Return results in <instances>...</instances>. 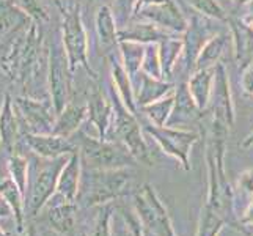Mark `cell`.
I'll return each instance as SVG.
<instances>
[{
    "instance_id": "21",
    "label": "cell",
    "mask_w": 253,
    "mask_h": 236,
    "mask_svg": "<svg viewBox=\"0 0 253 236\" xmlns=\"http://www.w3.org/2000/svg\"><path fill=\"white\" fill-rule=\"evenodd\" d=\"M174 37V33L148 21H130L125 29H120V41H134L140 45H159L164 40Z\"/></svg>"
},
{
    "instance_id": "11",
    "label": "cell",
    "mask_w": 253,
    "mask_h": 236,
    "mask_svg": "<svg viewBox=\"0 0 253 236\" xmlns=\"http://www.w3.org/2000/svg\"><path fill=\"white\" fill-rule=\"evenodd\" d=\"M85 101L88 107V121L98 131V137L102 141H113V104L110 94L104 93L99 79H91Z\"/></svg>"
},
{
    "instance_id": "36",
    "label": "cell",
    "mask_w": 253,
    "mask_h": 236,
    "mask_svg": "<svg viewBox=\"0 0 253 236\" xmlns=\"http://www.w3.org/2000/svg\"><path fill=\"white\" fill-rule=\"evenodd\" d=\"M112 214L113 203L101 205L99 211L93 221L90 236H112Z\"/></svg>"
},
{
    "instance_id": "48",
    "label": "cell",
    "mask_w": 253,
    "mask_h": 236,
    "mask_svg": "<svg viewBox=\"0 0 253 236\" xmlns=\"http://www.w3.org/2000/svg\"><path fill=\"white\" fill-rule=\"evenodd\" d=\"M231 2H233L234 5H236L238 8H244L247 3H250L252 0H231Z\"/></svg>"
},
{
    "instance_id": "34",
    "label": "cell",
    "mask_w": 253,
    "mask_h": 236,
    "mask_svg": "<svg viewBox=\"0 0 253 236\" xmlns=\"http://www.w3.org/2000/svg\"><path fill=\"white\" fill-rule=\"evenodd\" d=\"M173 106H174V93L165 96V98L154 101L148 106H143L138 109V112H142L146 121L156 125V126H167L170 115L173 112Z\"/></svg>"
},
{
    "instance_id": "17",
    "label": "cell",
    "mask_w": 253,
    "mask_h": 236,
    "mask_svg": "<svg viewBox=\"0 0 253 236\" xmlns=\"http://www.w3.org/2000/svg\"><path fill=\"white\" fill-rule=\"evenodd\" d=\"M21 139L22 128L19 117H17L14 99L10 93H5L2 109H0V145L6 151V154H11L16 153Z\"/></svg>"
},
{
    "instance_id": "20",
    "label": "cell",
    "mask_w": 253,
    "mask_h": 236,
    "mask_svg": "<svg viewBox=\"0 0 253 236\" xmlns=\"http://www.w3.org/2000/svg\"><path fill=\"white\" fill-rule=\"evenodd\" d=\"M106 57H107V62H109V68H110L112 84H113V87H115L117 93L120 94L121 101L125 102V106L132 113L138 115L134 81L127 74L126 68L123 66V62H121V58L118 55H115V52H112V54H109Z\"/></svg>"
},
{
    "instance_id": "35",
    "label": "cell",
    "mask_w": 253,
    "mask_h": 236,
    "mask_svg": "<svg viewBox=\"0 0 253 236\" xmlns=\"http://www.w3.org/2000/svg\"><path fill=\"white\" fill-rule=\"evenodd\" d=\"M189 6L194 11L203 14L206 17L217 22H228V13L225 11V8L220 5L219 0H186Z\"/></svg>"
},
{
    "instance_id": "28",
    "label": "cell",
    "mask_w": 253,
    "mask_h": 236,
    "mask_svg": "<svg viewBox=\"0 0 253 236\" xmlns=\"http://www.w3.org/2000/svg\"><path fill=\"white\" fill-rule=\"evenodd\" d=\"M47 221L57 233L69 236L73 235L77 221V205L76 203H54L47 209Z\"/></svg>"
},
{
    "instance_id": "15",
    "label": "cell",
    "mask_w": 253,
    "mask_h": 236,
    "mask_svg": "<svg viewBox=\"0 0 253 236\" xmlns=\"http://www.w3.org/2000/svg\"><path fill=\"white\" fill-rule=\"evenodd\" d=\"M22 142L27 145L33 156L42 157V159H55V157L69 156L77 151V145L71 139H65L55 134L24 133Z\"/></svg>"
},
{
    "instance_id": "42",
    "label": "cell",
    "mask_w": 253,
    "mask_h": 236,
    "mask_svg": "<svg viewBox=\"0 0 253 236\" xmlns=\"http://www.w3.org/2000/svg\"><path fill=\"white\" fill-rule=\"evenodd\" d=\"M239 225H242V227H253V197L250 198V203L246 208V211H244V214L241 216Z\"/></svg>"
},
{
    "instance_id": "29",
    "label": "cell",
    "mask_w": 253,
    "mask_h": 236,
    "mask_svg": "<svg viewBox=\"0 0 253 236\" xmlns=\"http://www.w3.org/2000/svg\"><path fill=\"white\" fill-rule=\"evenodd\" d=\"M231 37L228 33H214L211 38L206 41L202 52L197 58L195 69H205V68H215L220 63V58L223 52L230 45Z\"/></svg>"
},
{
    "instance_id": "31",
    "label": "cell",
    "mask_w": 253,
    "mask_h": 236,
    "mask_svg": "<svg viewBox=\"0 0 253 236\" xmlns=\"http://www.w3.org/2000/svg\"><path fill=\"white\" fill-rule=\"evenodd\" d=\"M145 46L146 45H140V43H134V41H120L118 45L120 58L132 81H135L138 73L142 71Z\"/></svg>"
},
{
    "instance_id": "9",
    "label": "cell",
    "mask_w": 253,
    "mask_h": 236,
    "mask_svg": "<svg viewBox=\"0 0 253 236\" xmlns=\"http://www.w3.org/2000/svg\"><path fill=\"white\" fill-rule=\"evenodd\" d=\"M143 131L154 139V142L159 145L162 153L176 159L184 170L192 169L190 154L200 139L198 133L173 126H156L150 121L143 125Z\"/></svg>"
},
{
    "instance_id": "4",
    "label": "cell",
    "mask_w": 253,
    "mask_h": 236,
    "mask_svg": "<svg viewBox=\"0 0 253 236\" xmlns=\"http://www.w3.org/2000/svg\"><path fill=\"white\" fill-rule=\"evenodd\" d=\"M58 8L63 16L60 33H62V43L68 55L71 71L76 74L77 68L82 66L93 81L99 79L98 73L91 68L88 60V37H86V30L84 25L81 3H73L69 6L58 5Z\"/></svg>"
},
{
    "instance_id": "32",
    "label": "cell",
    "mask_w": 253,
    "mask_h": 236,
    "mask_svg": "<svg viewBox=\"0 0 253 236\" xmlns=\"http://www.w3.org/2000/svg\"><path fill=\"white\" fill-rule=\"evenodd\" d=\"M225 225V217L211 203L205 202V205L202 206V211H200L195 236H219Z\"/></svg>"
},
{
    "instance_id": "13",
    "label": "cell",
    "mask_w": 253,
    "mask_h": 236,
    "mask_svg": "<svg viewBox=\"0 0 253 236\" xmlns=\"http://www.w3.org/2000/svg\"><path fill=\"white\" fill-rule=\"evenodd\" d=\"M135 19L153 22L174 35H182L189 25V17L182 13V10L174 0H169V2L161 5L145 6L140 11L135 13L132 21Z\"/></svg>"
},
{
    "instance_id": "25",
    "label": "cell",
    "mask_w": 253,
    "mask_h": 236,
    "mask_svg": "<svg viewBox=\"0 0 253 236\" xmlns=\"http://www.w3.org/2000/svg\"><path fill=\"white\" fill-rule=\"evenodd\" d=\"M214 77H215V68L195 69L194 73L189 74L187 79L189 92L202 112H206L209 104H211Z\"/></svg>"
},
{
    "instance_id": "45",
    "label": "cell",
    "mask_w": 253,
    "mask_h": 236,
    "mask_svg": "<svg viewBox=\"0 0 253 236\" xmlns=\"http://www.w3.org/2000/svg\"><path fill=\"white\" fill-rule=\"evenodd\" d=\"M244 8H246V10H247V13L242 16V19L246 21V22L250 25V27L253 29V0H252L250 3H247Z\"/></svg>"
},
{
    "instance_id": "41",
    "label": "cell",
    "mask_w": 253,
    "mask_h": 236,
    "mask_svg": "<svg viewBox=\"0 0 253 236\" xmlns=\"http://www.w3.org/2000/svg\"><path fill=\"white\" fill-rule=\"evenodd\" d=\"M241 87L247 96H253V62L241 69Z\"/></svg>"
},
{
    "instance_id": "47",
    "label": "cell",
    "mask_w": 253,
    "mask_h": 236,
    "mask_svg": "<svg viewBox=\"0 0 253 236\" xmlns=\"http://www.w3.org/2000/svg\"><path fill=\"white\" fill-rule=\"evenodd\" d=\"M25 236H41V233L38 232L37 225L29 224V227H27V232H25Z\"/></svg>"
},
{
    "instance_id": "16",
    "label": "cell",
    "mask_w": 253,
    "mask_h": 236,
    "mask_svg": "<svg viewBox=\"0 0 253 236\" xmlns=\"http://www.w3.org/2000/svg\"><path fill=\"white\" fill-rule=\"evenodd\" d=\"M226 24L230 27L234 60L239 69H244L253 62V29L236 14H230Z\"/></svg>"
},
{
    "instance_id": "37",
    "label": "cell",
    "mask_w": 253,
    "mask_h": 236,
    "mask_svg": "<svg viewBox=\"0 0 253 236\" xmlns=\"http://www.w3.org/2000/svg\"><path fill=\"white\" fill-rule=\"evenodd\" d=\"M11 2L19 6L30 17V21L37 22L38 25L49 22V13L41 0H11Z\"/></svg>"
},
{
    "instance_id": "24",
    "label": "cell",
    "mask_w": 253,
    "mask_h": 236,
    "mask_svg": "<svg viewBox=\"0 0 253 236\" xmlns=\"http://www.w3.org/2000/svg\"><path fill=\"white\" fill-rule=\"evenodd\" d=\"M94 30L101 49L106 52V55L112 54L113 49L118 47L120 45V38H118L120 27L115 14H113L112 6L102 5L98 8V11L94 14Z\"/></svg>"
},
{
    "instance_id": "3",
    "label": "cell",
    "mask_w": 253,
    "mask_h": 236,
    "mask_svg": "<svg viewBox=\"0 0 253 236\" xmlns=\"http://www.w3.org/2000/svg\"><path fill=\"white\" fill-rule=\"evenodd\" d=\"M109 94L113 104V141L123 143L137 162L151 167L154 157L143 137V126H140L138 115L125 106L112 82L109 85Z\"/></svg>"
},
{
    "instance_id": "19",
    "label": "cell",
    "mask_w": 253,
    "mask_h": 236,
    "mask_svg": "<svg viewBox=\"0 0 253 236\" xmlns=\"http://www.w3.org/2000/svg\"><path fill=\"white\" fill-rule=\"evenodd\" d=\"M211 104H212V110L220 112L225 117V120L228 121L230 126L234 125V120H236V109H234V102H233L228 71H226V68L222 62L215 66ZM211 104H209V106H211Z\"/></svg>"
},
{
    "instance_id": "49",
    "label": "cell",
    "mask_w": 253,
    "mask_h": 236,
    "mask_svg": "<svg viewBox=\"0 0 253 236\" xmlns=\"http://www.w3.org/2000/svg\"><path fill=\"white\" fill-rule=\"evenodd\" d=\"M0 236H8V235H6V233H5V232L2 230V229H0Z\"/></svg>"
},
{
    "instance_id": "23",
    "label": "cell",
    "mask_w": 253,
    "mask_h": 236,
    "mask_svg": "<svg viewBox=\"0 0 253 236\" xmlns=\"http://www.w3.org/2000/svg\"><path fill=\"white\" fill-rule=\"evenodd\" d=\"M85 120H88L86 101L84 102L69 101L66 104V107L57 115L52 134L65 137V139H73L81 131Z\"/></svg>"
},
{
    "instance_id": "1",
    "label": "cell",
    "mask_w": 253,
    "mask_h": 236,
    "mask_svg": "<svg viewBox=\"0 0 253 236\" xmlns=\"http://www.w3.org/2000/svg\"><path fill=\"white\" fill-rule=\"evenodd\" d=\"M41 25L30 22L16 33L10 50L0 60L3 73L17 84H29L37 77L41 69V52L42 47V33Z\"/></svg>"
},
{
    "instance_id": "27",
    "label": "cell",
    "mask_w": 253,
    "mask_h": 236,
    "mask_svg": "<svg viewBox=\"0 0 253 236\" xmlns=\"http://www.w3.org/2000/svg\"><path fill=\"white\" fill-rule=\"evenodd\" d=\"M30 22V17L11 0H0V43L8 35L17 33Z\"/></svg>"
},
{
    "instance_id": "43",
    "label": "cell",
    "mask_w": 253,
    "mask_h": 236,
    "mask_svg": "<svg viewBox=\"0 0 253 236\" xmlns=\"http://www.w3.org/2000/svg\"><path fill=\"white\" fill-rule=\"evenodd\" d=\"M169 2V0H137V5H135V11H134V16L137 11H140L142 8L145 6H151V5H161V3H165Z\"/></svg>"
},
{
    "instance_id": "12",
    "label": "cell",
    "mask_w": 253,
    "mask_h": 236,
    "mask_svg": "<svg viewBox=\"0 0 253 236\" xmlns=\"http://www.w3.org/2000/svg\"><path fill=\"white\" fill-rule=\"evenodd\" d=\"M209 21H212V19L194 11L189 17V25L186 32L181 35V38H182L181 62L186 69V73L189 74L195 71V65H197V58L200 55V52H202L203 46L206 45V41L212 37Z\"/></svg>"
},
{
    "instance_id": "46",
    "label": "cell",
    "mask_w": 253,
    "mask_h": 236,
    "mask_svg": "<svg viewBox=\"0 0 253 236\" xmlns=\"http://www.w3.org/2000/svg\"><path fill=\"white\" fill-rule=\"evenodd\" d=\"M239 146L242 148V150H247V148H250V146H253V131H252V133L246 137V139H244V141L239 143Z\"/></svg>"
},
{
    "instance_id": "44",
    "label": "cell",
    "mask_w": 253,
    "mask_h": 236,
    "mask_svg": "<svg viewBox=\"0 0 253 236\" xmlns=\"http://www.w3.org/2000/svg\"><path fill=\"white\" fill-rule=\"evenodd\" d=\"M10 216H13L11 208L6 203V200L2 197V194H0V217H10Z\"/></svg>"
},
{
    "instance_id": "26",
    "label": "cell",
    "mask_w": 253,
    "mask_h": 236,
    "mask_svg": "<svg viewBox=\"0 0 253 236\" xmlns=\"http://www.w3.org/2000/svg\"><path fill=\"white\" fill-rule=\"evenodd\" d=\"M0 194L6 200L13 211V219L16 224V230L19 235L25 233V197L17 188L11 177H6L0 181Z\"/></svg>"
},
{
    "instance_id": "22",
    "label": "cell",
    "mask_w": 253,
    "mask_h": 236,
    "mask_svg": "<svg viewBox=\"0 0 253 236\" xmlns=\"http://www.w3.org/2000/svg\"><path fill=\"white\" fill-rule=\"evenodd\" d=\"M134 87H135V101L138 109L148 106V104H151L154 101H159L174 92V84L171 81L156 79L142 71L138 73L137 79L134 81Z\"/></svg>"
},
{
    "instance_id": "30",
    "label": "cell",
    "mask_w": 253,
    "mask_h": 236,
    "mask_svg": "<svg viewBox=\"0 0 253 236\" xmlns=\"http://www.w3.org/2000/svg\"><path fill=\"white\" fill-rule=\"evenodd\" d=\"M159 54H161V65L162 74L165 81H170L174 68H176L178 60L182 55V38L181 35H174L167 40L159 43Z\"/></svg>"
},
{
    "instance_id": "2",
    "label": "cell",
    "mask_w": 253,
    "mask_h": 236,
    "mask_svg": "<svg viewBox=\"0 0 253 236\" xmlns=\"http://www.w3.org/2000/svg\"><path fill=\"white\" fill-rule=\"evenodd\" d=\"M77 150L81 153L85 170H117L130 169L137 162L127 148L118 141H102L94 139L81 129L76 134Z\"/></svg>"
},
{
    "instance_id": "33",
    "label": "cell",
    "mask_w": 253,
    "mask_h": 236,
    "mask_svg": "<svg viewBox=\"0 0 253 236\" xmlns=\"http://www.w3.org/2000/svg\"><path fill=\"white\" fill-rule=\"evenodd\" d=\"M6 170L11 180L21 189L24 197H27L29 190V173H30V162L21 153H11L6 156Z\"/></svg>"
},
{
    "instance_id": "40",
    "label": "cell",
    "mask_w": 253,
    "mask_h": 236,
    "mask_svg": "<svg viewBox=\"0 0 253 236\" xmlns=\"http://www.w3.org/2000/svg\"><path fill=\"white\" fill-rule=\"evenodd\" d=\"M238 189L247 197H253V169H247L239 173L238 177Z\"/></svg>"
},
{
    "instance_id": "5",
    "label": "cell",
    "mask_w": 253,
    "mask_h": 236,
    "mask_svg": "<svg viewBox=\"0 0 253 236\" xmlns=\"http://www.w3.org/2000/svg\"><path fill=\"white\" fill-rule=\"evenodd\" d=\"M68 156L55 157V159H42L35 156L33 167L29 173V190L25 197L30 216H37L57 190L60 172L65 167Z\"/></svg>"
},
{
    "instance_id": "39",
    "label": "cell",
    "mask_w": 253,
    "mask_h": 236,
    "mask_svg": "<svg viewBox=\"0 0 253 236\" xmlns=\"http://www.w3.org/2000/svg\"><path fill=\"white\" fill-rule=\"evenodd\" d=\"M137 0H113V14L117 17L118 27L125 29L126 25L134 19Z\"/></svg>"
},
{
    "instance_id": "14",
    "label": "cell",
    "mask_w": 253,
    "mask_h": 236,
    "mask_svg": "<svg viewBox=\"0 0 253 236\" xmlns=\"http://www.w3.org/2000/svg\"><path fill=\"white\" fill-rule=\"evenodd\" d=\"M82 175H84V165L81 159V153L77 150L73 154L68 156L65 167L60 172L57 190L54 197H52V200H55V203H62V202L76 203L77 198L81 195Z\"/></svg>"
},
{
    "instance_id": "6",
    "label": "cell",
    "mask_w": 253,
    "mask_h": 236,
    "mask_svg": "<svg viewBox=\"0 0 253 236\" xmlns=\"http://www.w3.org/2000/svg\"><path fill=\"white\" fill-rule=\"evenodd\" d=\"M88 177L85 180V190L79 195L85 206H101L113 203L117 198L127 194L132 173L130 169L117 170H85Z\"/></svg>"
},
{
    "instance_id": "10",
    "label": "cell",
    "mask_w": 253,
    "mask_h": 236,
    "mask_svg": "<svg viewBox=\"0 0 253 236\" xmlns=\"http://www.w3.org/2000/svg\"><path fill=\"white\" fill-rule=\"evenodd\" d=\"M22 134H52L57 113L50 99H37L30 96H17L14 99Z\"/></svg>"
},
{
    "instance_id": "7",
    "label": "cell",
    "mask_w": 253,
    "mask_h": 236,
    "mask_svg": "<svg viewBox=\"0 0 253 236\" xmlns=\"http://www.w3.org/2000/svg\"><path fill=\"white\" fill-rule=\"evenodd\" d=\"M54 35L55 38L52 40L47 52V89L52 107L58 115L71 101L74 73L68 62V55L62 43V33L55 32Z\"/></svg>"
},
{
    "instance_id": "18",
    "label": "cell",
    "mask_w": 253,
    "mask_h": 236,
    "mask_svg": "<svg viewBox=\"0 0 253 236\" xmlns=\"http://www.w3.org/2000/svg\"><path fill=\"white\" fill-rule=\"evenodd\" d=\"M173 93H174V106H173V112L170 115L167 126L179 128V126L197 123V121L203 117L205 112L198 109L197 102L192 98L189 87H187V81L186 82L182 81L174 85Z\"/></svg>"
},
{
    "instance_id": "8",
    "label": "cell",
    "mask_w": 253,
    "mask_h": 236,
    "mask_svg": "<svg viewBox=\"0 0 253 236\" xmlns=\"http://www.w3.org/2000/svg\"><path fill=\"white\" fill-rule=\"evenodd\" d=\"M132 206L140 219L145 236H178L167 208L150 183H145L134 194Z\"/></svg>"
},
{
    "instance_id": "38",
    "label": "cell",
    "mask_w": 253,
    "mask_h": 236,
    "mask_svg": "<svg viewBox=\"0 0 253 236\" xmlns=\"http://www.w3.org/2000/svg\"><path fill=\"white\" fill-rule=\"evenodd\" d=\"M142 73L151 76V77H156V79H164L162 65H161V54H159V45H146L145 46V57H143Z\"/></svg>"
}]
</instances>
